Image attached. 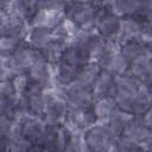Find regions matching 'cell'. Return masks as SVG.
I'll return each instance as SVG.
<instances>
[{
  "mask_svg": "<svg viewBox=\"0 0 152 152\" xmlns=\"http://www.w3.org/2000/svg\"><path fill=\"white\" fill-rule=\"evenodd\" d=\"M50 33L48 31V28H42L38 27L36 28V31L32 33L31 36V40L36 46H40V48H46V45L49 44L50 40Z\"/></svg>",
  "mask_w": 152,
  "mask_h": 152,
  "instance_id": "cell-3",
  "label": "cell"
},
{
  "mask_svg": "<svg viewBox=\"0 0 152 152\" xmlns=\"http://www.w3.org/2000/svg\"><path fill=\"white\" fill-rule=\"evenodd\" d=\"M97 77V70L95 68H86L82 72L78 74V84L88 87L93 82H95Z\"/></svg>",
  "mask_w": 152,
  "mask_h": 152,
  "instance_id": "cell-6",
  "label": "cell"
},
{
  "mask_svg": "<svg viewBox=\"0 0 152 152\" xmlns=\"http://www.w3.org/2000/svg\"><path fill=\"white\" fill-rule=\"evenodd\" d=\"M15 48V39L14 37H4L0 39V52L8 53Z\"/></svg>",
  "mask_w": 152,
  "mask_h": 152,
  "instance_id": "cell-8",
  "label": "cell"
},
{
  "mask_svg": "<svg viewBox=\"0 0 152 152\" xmlns=\"http://www.w3.org/2000/svg\"><path fill=\"white\" fill-rule=\"evenodd\" d=\"M119 26H120L119 21L116 20V18H114L112 15H107L100 23V30L106 36H109V34H113L114 32H116L119 30Z\"/></svg>",
  "mask_w": 152,
  "mask_h": 152,
  "instance_id": "cell-4",
  "label": "cell"
},
{
  "mask_svg": "<svg viewBox=\"0 0 152 152\" xmlns=\"http://www.w3.org/2000/svg\"><path fill=\"white\" fill-rule=\"evenodd\" d=\"M112 87H113L112 77L108 74H103L97 80L96 86H95V90H96L99 96H104V94H107L112 89Z\"/></svg>",
  "mask_w": 152,
  "mask_h": 152,
  "instance_id": "cell-5",
  "label": "cell"
},
{
  "mask_svg": "<svg viewBox=\"0 0 152 152\" xmlns=\"http://www.w3.org/2000/svg\"><path fill=\"white\" fill-rule=\"evenodd\" d=\"M11 0H0V10H2L4 7H6L10 4Z\"/></svg>",
  "mask_w": 152,
  "mask_h": 152,
  "instance_id": "cell-9",
  "label": "cell"
},
{
  "mask_svg": "<svg viewBox=\"0 0 152 152\" xmlns=\"http://www.w3.org/2000/svg\"><path fill=\"white\" fill-rule=\"evenodd\" d=\"M110 132L106 128L102 127H97L94 128L90 134L87 138L88 144L93 145L94 148H104L106 144H109V138H110Z\"/></svg>",
  "mask_w": 152,
  "mask_h": 152,
  "instance_id": "cell-1",
  "label": "cell"
},
{
  "mask_svg": "<svg viewBox=\"0 0 152 152\" xmlns=\"http://www.w3.org/2000/svg\"><path fill=\"white\" fill-rule=\"evenodd\" d=\"M72 17L77 23L86 25L95 18V10L91 6H88V5L75 6L74 12H72Z\"/></svg>",
  "mask_w": 152,
  "mask_h": 152,
  "instance_id": "cell-2",
  "label": "cell"
},
{
  "mask_svg": "<svg viewBox=\"0 0 152 152\" xmlns=\"http://www.w3.org/2000/svg\"><path fill=\"white\" fill-rule=\"evenodd\" d=\"M113 103L108 100H102L96 107V115L100 118H108L113 113Z\"/></svg>",
  "mask_w": 152,
  "mask_h": 152,
  "instance_id": "cell-7",
  "label": "cell"
}]
</instances>
